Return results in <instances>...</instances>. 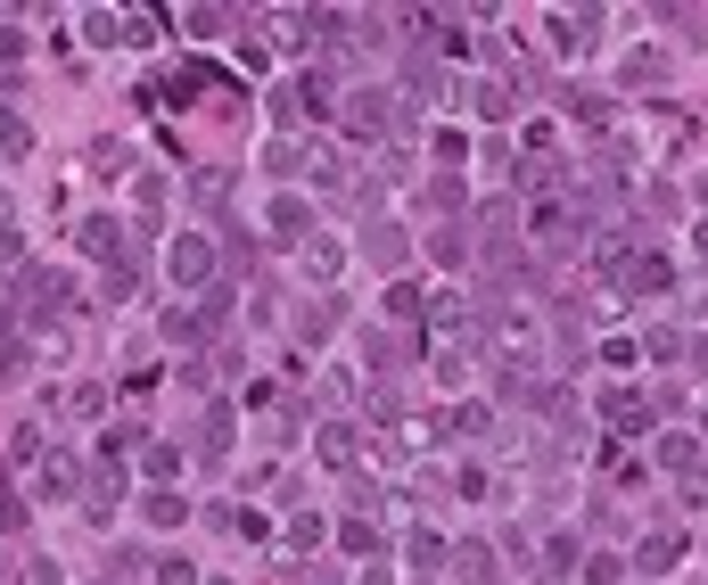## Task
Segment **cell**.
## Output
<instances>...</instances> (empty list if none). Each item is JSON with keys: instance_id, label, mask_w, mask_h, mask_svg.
I'll return each instance as SVG.
<instances>
[{"instance_id": "7c38bea8", "label": "cell", "mask_w": 708, "mask_h": 585, "mask_svg": "<svg viewBox=\"0 0 708 585\" xmlns=\"http://www.w3.org/2000/svg\"><path fill=\"white\" fill-rule=\"evenodd\" d=\"M676 553H684V545H676V536H651V545H642L635 560H642V569H651V577H659V569H676Z\"/></svg>"}, {"instance_id": "9c48e42d", "label": "cell", "mask_w": 708, "mask_h": 585, "mask_svg": "<svg viewBox=\"0 0 708 585\" xmlns=\"http://www.w3.org/2000/svg\"><path fill=\"white\" fill-rule=\"evenodd\" d=\"M297 232H314V215H305L297 198H281V206H273V240H297Z\"/></svg>"}, {"instance_id": "3957f363", "label": "cell", "mask_w": 708, "mask_h": 585, "mask_svg": "<svg viewBox=\"0 0 708 585\" xmlns=\"http://www.w3.org/2000/svg\"><path fill=\"white\" fill-rule=\"evenodd\" d=\"M659 470H676V478H692V487H708V454H700V437H659Z\"/></svg>"}, {"instance_id": "ba28073f", "label": "cell", "mask_w": 708, "mask_h": 585, "mask_svg": "<svg viewBox=\"0 0 708 585\" xmlns=\"http://www.w3.org/2000/svg\"><path fill=\"white\" fill-rule=\"evenodd\" d=\"M346 116H354V133H387V99H380V91H363Z\"/></svg>"}, {"instance_id": "e0dca14e", "label": "cell", "mask_w": 708, "mask_h": 585, "mask_svg": "<svg viewBox=\"0 0 708 585\" xmlns=\"http://www.w3.org/2000/svg\"><path fill=\"white\" fill-rule=\"evenodd\" d=\"M486 421H494L486 404H462V412H453V429H462V437H486Z\"/></svg>"}, {"instance_id": "7a4b0ae2", "label": "cell", "mask_w": 708, "mask_h": 585, "mask_svg": "<svg viewBox=\"0 0 708 585\" xmlns=\"http://www.w3.org/2000/svg\"><path fill=\"white\" fill-rule=\"evenodd\" d=\"M165 273L206 289V281H215V247H206V240H174V247H165Z\"/></svg>"}, {"instance_id": "7402d4cb", "label": "cell", "mask_w": 708, "mask_h": 585, "mask_svg": "<svg viewBox=\"0 0 708 585\" xmlns=\"http://www.w3.org/2000/svg\"><path fill=\"white\" fill-rule=\"evenodd\" d=\"M700 429H708V412H700Z\"/></svg>"}, {"instance_id": "8992f818", "label": "cell", "mask_w": 708, "mask_h": 585, "mask_svg": "<svg viewBox=\"0 0 708 585\" xmlns=\"http://www.w3.org/2000/svg\"><path fill=\"white\" fill-rule=\"evenodd\" d=\"M404 560H421V569H436V560H445V536H436V528H412V536H404Z\"/></svg>"}, {"instance_id": "d6986e66", "label": "cell", "mask_w": 708, "mask_h": 585, "mask_svg": "<svg viewBox=\"0 0 708 585\" xmlns=\"http://www.w3.org/2000/svg\"><path fill=\"white\" fill-rule=\"evenodd\" d=\"M157 585H198V569H190V560H165V569H157Z\"/></svg>"}, {"instance_id": "9a60e30c", "label": "cell", "mask_w": 708, "mask_h": 585, "mask_svg": "<svg viewBox=\"0 0 708 585\" xmlns=\"http://www.w3.org/2000/svg\"><path fill=\"white\" fill-rule=\"evenodd\" d=\"M322 462H354V429H322Z\"/></svg>"}, {"instance_id": "4fadbf2b", "label": "cell", "mask_w": 708, "mask_h": 585, "mask_svg": "<svg viewBox=\"0 0 708 585\" xmlns=\"http://www.w3.org/2000/svg\"><path fill=\"white\" fill-rule=\"evenodd\" d=\"M478 108H486V116H511L519 91H511V82H478Z\"/></svg>"}, {"instance_id": "44dd1931", "label": "cell", "mask_w": 708, "mask_h": 585, "mask_svg": "<svg viewBox=\"0 0 708 585\" xmlns=\"http://www.w3.org/2000/svg\"><path fill=\"white\" fill-rule=\"evenodd\" d=\"M700 256H708V223H700Z\"/></svg>"}, {"instance_id": "52a82bcc", "label": "cell", "mask_w": 708, "mask_h": 585, "mask_svg": "<svg viewBox=\"0 0 708 585\" xmlns=\"http://www.w3.org/2000/svg\"><path fill=\"white\" fill-rule=\"evenodd\" d=\"M26 149H33L26 116H17V108H0V157H26Z\"/></svg>"}, {"instance_id": "6da1fadb", "label": "cell", "mask_w": 708, "mask_h": 585, "mask_svg": "<svg viewBox=\"0 0 708 585\" xmlns=\"http://www.w3.org/2000/svg\"><path fill=\"white\" fill-rule=\"evenodd\" d=\"M618 289H635V298H659V289H676V264L659 256V247H635V256L618 264Z\"/></svg>"}, {"instance_id": "277c9868", "label": "cell", "mask_w": 708, "mask_h": 585, "mask_svg": "<svg viewBox=\"0 0 708 585\" xmlns=\"http://www.w3.org/2000/svg\"><path fill=\"white\" fill-rule=\"evenodd\" d=\"M601 421H610V429H651V396L610 388V396H601Z\"/></svg>"}, {"instance_id": "5bb4252c", "label": "cell", "mask_w": 708, "mask_h": 585, "mask_svg": "<svg viewBox=\"0 0 708 585\" xmlns=\"http://www.w3.org/2000/svg\"><path fill=\"white\" fill-rule=\"evenodd\" d=\"M305 273H314V281H338V247L314 240V247H305Z\"/></svg>"}, {"instance_id": "8fae6325", "label": "cell", "mask_w": 708, "mask_h": 585, "mask_svg": "<svg viewBox=\"0 0 708 585\" xmlns=\"http://www.w3.org/2000/svg\"><path fill=\"white\" fill-rule=\"evenodd\" d=\"M82 247H91V256H116V247H124V232H116L108 215H99V223H82Z\"/></svg>"}, {"instance_id": "ac0fdd59", "label": "cell", "mask_w": 708, "mask_h": 585, "mask_svg": "<svg viewBox=\"0 0 708 585\" xmlns=\"http://www.w3.org/2000/svg\"><path fill=\"white\" fill-rule=\"evenodd\" d=\"M82 33H91V41H124V26H116L108 9H91V17H82Z\"/></svg>"}, {"instance_id": "ffe728a7", "label": "cell", "mask_w": 708, "mask_h": 585, "mask_svg": "<svg viewBox=\"0 0 708 585\" xmlns=\"http://www.w3.org/2000/svg\"><path fill=\"white\" fill-rule=\"evenodd\" d=\"M0 528H26V495H0Z\"/></svg>"}, {"instance_id": "2e32d148", "label": "cell", "mask_w": 708, "mask_h": 585, "mask_svg": "<svg viewBox=\"0 0 708 585\" xmlns=\"http://www.w3.org/2000/svg\"><path fill=\"white\" fill-rule=\"evenodd\" d=\"M462 553H470V560H462V577H470V585H494V560H486V545H462Z\"/></svg>"}, {"instance_id": "30bf717a", "label": "cell", "mask_w": 708, "mask_h": 585, "mask_svg": "<svg viewBox=\"0 0 708 585\" xmlns=\"http://www.w3.org/2000/svg\"><path fill=\"white\" fill-rule=\"evenodd\" d=\"M635 82H668V58H659V50H635L627 58V91H635Z\"/></svg>"}, {"instance_id": "5b68a950", "label": "cell", "mask_w": 708, "mask_h": 585, "mask_svg": "<svg viewBox=\"0 0 708 585\" xmlns=\"http://www.w3.org/2000/svg\"><path fill=\"white\" fill-rule=\"evenodd\" d=\"M593 26H601L593 9H577V17H552V50H569V58H577V50L593 41Z\"/></svg>"}]
</instances>
